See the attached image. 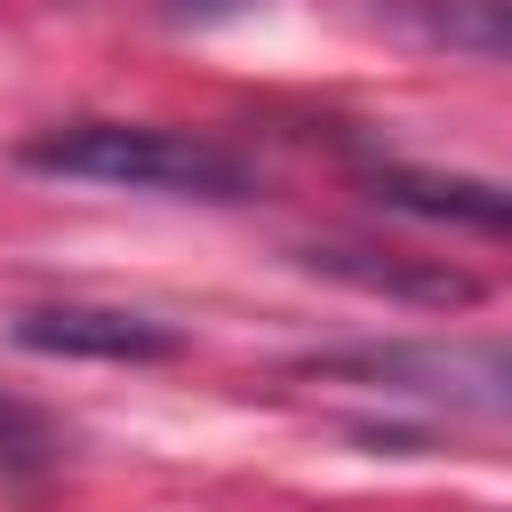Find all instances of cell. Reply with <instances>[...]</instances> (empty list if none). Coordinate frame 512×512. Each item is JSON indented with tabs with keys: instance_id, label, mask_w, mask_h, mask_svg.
<instances>
[{
	"instance_id": "cell-1",
	"label": "cell",
	"mask_w": 512,
	"mask_h": 512,
	"mask_svg": "<svg viewBox=\"0 0 512 512\" xmlns=\"http://www.w3.org/2000/svg\"><path fill=\"white\" fill-rule=\"evenodd\" d=\"M32 176L64 184H112V192H176V200H248L256 176L232 144L192 136V128H152V120H64L16 144Z\"/></svg>"
},
{
	"instance_id": "cell-2",
	"label": "cell",
	"mask_w": 512,
	"mask_h": 512,
	"mask_svg": "<svg viewBox=\"0 0 512 512\" xmlns=\"http://www.w3.org/2000/svg\"><path fill=\"white\" fill-rule=\"evenodd\" d=\"M312 376H352L392 400L456 408V416H512V344H352L312 360Z\"/></svg>"
},
{
	"instance_id": "cell-3",
	"label": "cell",
	"mask_w": 512,
	"mask_h": 512,
	"mask_svg": "<svg viewBox=\"0 0 512 512\" xmlns=\"http://www.w3.org/2000/svg\"><path fill=\"white\" fill-rule=\"evenodd\" d=\"M8 336L24 352H64V360H176L184 352L168 320L120 312V304H24Z\"/></svg>"
},
{
	"instance_id": "cell-4",
	"label": "cell",
	"mask_w": 512,
	"mask_h": 512,
	"mask_svg": "<svg viewBox=\"0 0 512 512\" xmlns=\"http://www.w3.org/2000/svg\"><path fill=\"white\" fill-rule=\"evenodd\" d=\"M368 192L400 216H424V224H456V232H488V240H512V184L496 176H464V168H376Z\"/></svg>"
},
{
	"instance_id": "cell-5",
	"label": "cell",
	"mask_w": 512,
	"mask_h": 512,
	"mask_svg": "<svg viewBox=\"0 0 512 512\" xmlns=\"http://www.w3.org/2000/svg\"><path fill=\"white\" fill-rule=\"evenodd\" d=\"M312 272H336L368 296H392V304H424V312H464L480 304V280L456 272V264H424V256H400V248H312Z\"/></svg>"
},
{
	"instance_id": "cell-6",
	"label": "cell",
	"mask_w": 512,
	"mask_h": 512,
	"mask_svg": "<svg viewBox=\"0 0 512 512\" xmlns=\"http://www.w3.org/2000/svg\"><path fill=\"white\" fill-rule=\"evenodd\" d=\"M384 24H400L424 48H464V56L512 64V0H384Z\"/></svg>"
},
{
	"instance_id": "cell-7",
	"label": "cell",
	"mask_w": 512,
	"mask_h": 512,
	"mask_svg": "<svg viewBox=\"0 0 512 512\" xmlns=\"http://www.w3.org/2000/svg\"><path fill=\"white\" fill-rule=\"evenodd\" d=\"M256 0H168V16H184V24H224V16H248Z\"/></svg>"
}]
</instances>
